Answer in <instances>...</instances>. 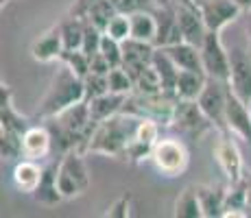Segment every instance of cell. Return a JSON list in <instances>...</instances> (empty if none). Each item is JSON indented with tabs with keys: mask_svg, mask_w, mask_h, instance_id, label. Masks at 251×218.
<instances>
[{
	"mask_svg": "<svg viewBox=\"0 0 251 218\" xmlns=\"http://www.w3.org/2000/svg\"><path fill=\"white\" fill-rule=\"evenodd\" d=\"M0 155L2 159H22V133L0 129Z\"/></svg>",
	"mask_w": 251,
	"mask_h": 218,
	"instance_id": "obj_34",
	"label": "cell"
},
{
	"mask_svg": "<svg viewBox=\"0 0 251 218\" xmlns=\"http://www.w3.org/2000/svg\"><path fill=\"white\" fill-rule=\"evenodd\" d=\"M151 64L157 70V74H160L164 92H175L177 76H179V68H177V64L171 59V55H168L164 48L155 46V52H153V61H151Z\"/></svg>",
	"mask_w": 251,
	"mask_h": 218,
	"instance_id": "obj_28",
	"label": "cell"
},
{
	"mask_svg": "<svg viewBox=\"0 0 251 218\" xmlns=\"http://www.w3.org/2000/svg\"><path fill=\"white\" fill-rule=\"evenodd\" d=\"M155 4H157V7H175V4H173V0H155Z\"/></svg>",
	"mask_w": 251,
	"mask_h": 218,
	"instance_id": "obj_49",
	"label": "cell"
},
{
	"mask_svg": "<svg viewBox=\"0 0 251 218\" xmlns=\"http://www.w3.org/2000/svg\"><path fill=\"white\" fill-rule=\"evenodd\" d=\"M175 92H157V94H144V92H131L125 100L123 111L136 114L140 118L155 120L160 127H171L173 116L177 107Z\"/></svg>",
	"mask_w": 251,
	"mask_h": 218,
	"instance_id": "obj_4",
	"label": "cell"
},
{
	"mask_svg": "<svg viewBox=\"0 0 251 218\" xmlns=\"http://www.w3.org/2000/svg\"><path fill=\"white\" fill-rule=\"evenodd\" d=\"M61 52H64V37H61L59 24L50 26L44 31L35 42L31 44V57L40 64H50V61H59Z\"/></svg>",
	"mask_w": 251,
	"mask_h": 218,
	"instance_id": "obj_18",
	"label": "cell"
},
{
	"mask_svg": "<svg viewBox=\"0 0 251 218\" xmlns=\"http://www.w3.org/2000/svg\"><path fill=\"white\" fill-rule=\"evenodd\" d=\"M116 7L112 0H99V2H94L90 7V11L85 13V18L94 24V26H99L100 31L105 33V28H107V24L112 22V18L116 16Z\"/></svg>",
	"mask_w": 251,
	"mask_h": 218,
	"instance_id": "obj_32",
	"label": "cell"
},
{
	"mask_svg": "<svg viewBox=\"0 0 251 218\" xmlns=\"http://www.w3.org/2000/svg\"><path fill=\"white\" fill-rule=\"evenodd\" d=\"M229 85V83H227ZM225 122H227V131L234 135H238L240 140H245L251 144V105H247L243 98L227 92V109H225Z\"/></svg>",
	"mask_w": 251,
	"mask_h": 218,
	"instance_id": "obj_15",
	"label": "cell"
},
{
	"mask_svg": "<svg viewBox=\"0 0 251 218\" xmlns=\"http://www.w3.org/2000/svg\"><path fill=\"white\" fill-rule=\"evenodd\" d=\"M129 20H131V37H133V40H142V42L155 44V35H157L155 11L131 13V16H129Z\"/></svg>",
	"mask_w": 251,
	"mask_h": 218,
	"instance_id": "obj_31",
	"label": "cell"
},
{
	"mask_svg": "<svg viewBox=\"0 0 251 218\" xmlns=\"http://www.w3.org/2000/svg\"><path fill=\"white\" fill-rule=\"evenodd\" d=\"M59 64H66L81 79L85 74H90V55H85L83 50H64L59 57Z\"/></svg>",
	"mask_w": 251,
	"mask_h": 218,
	"instance_id": "obj_36",
	"label": "cell"
},
{
	"mask_svg": "<svg viewBox=\"0 0 251 218\" xmlns=\"http://www.w3.org/2000/svg\"><path fill=\"white\" fill-rule=\"evenodd\" d=\"M245 179H247V190H249V198H247V212H249V216H251V172H249V174H245Z\"/></svg>",
	"mask_w": 251,
	"mask_h": 218,
	"instance_id": "obj_46",
	"label": "cell"
},
{
	"mask_svg": "<svg viewBox=\"0 0 251 218\" xmlns=\"http://www.w3.org/2000/svg\"><path fill=\"white\" fill-rule=\"evenodd\" d=\"M201 61H203V70L207 76L214 79H229V50L223 46L219 31H207L203 44L199 46Z\"/></svg>",
	"mask_w": 251,
	"mask_h": 218,
	"instance_id": "obj_9",
	"label": "cell"
},
{
	"mask_svg": "<svg viewBox=\"0 0 251 218\" xmlns=\"http://www.w3.org/2000/svg\"><path fill=\"white\" fill-rule=\"evenodd\" d=\"M173 4H175V7H179V4H181V7H195V0H173Z\"/></svg>",
	"mask_w": 251,
	"mask_h": 218,
	"instance_id": "obj_48",
	"label": "cell"
},
{
	"mask_svg": "<svg viewBox=\"0 0 251 218\" xmlns=\"http://www.w3.org/2000/svg\"><path fill=\"white\" fill-rule=\"evenodd\" d=\"M55 151V142H52V133L48 124H31L22 133V157L42 162L48 155Z\"/></svg>",
	"mask_w": 251,
	"mask_h": 218,
	"instance_id": "obj_14",
	"label": "cell"
},
{
	"mask_svg": "<svg viewBox=\"0 0 251 218\" xmlns=\"http://www.w3.org/2000/svg\"><path fill=\"white\" fill-rule=\"evenodd\" d=\"M231 135L234 133H229V131H219V140L214 144V159L221 166L223 174L227 177V181L234 183L245 179V172H243V155H240L238 144H236V140Z\"/></svg>",
	"mask_w": 251,
	"mask_h": 218,
	"instance_id": "obj_11",
	"label": "cell"
},
{
	"mask_svg": "<svg viewBox=\"0 0 251 218\" xmlns=\"http://www.w3.org/2000/svg\"><path fill=\"white\" fill-rule=\"evenodd\" d=\"M153 52H155V44L129 37V40L123 42V68L131 76H136L140 70L151 66Z\"/></svg>",
	"mask_w": 251,
	"mask_h": 218,
	"instance_id": "obj_17",
	"label": "cell"
},
{
	"mask_svg": "<svg viewBox=\"0 0 251 218\" xmlns=\"http://www.w3.org/2000/svg\"><path fill=\"white\" fill-rule=\"evenodd\" d=\"M245 28H247V48L251 52V9L247 11V24H245Z\"/></svg>",
	"mask_w": 251,
	"mask_h": 218,
	"instance_id": "obj_45",
	"label": "cell"
},
{
	"mask_svg": "<svg viewBox=\"0 0 251 218\" xmlns=\"http://www.w3.org/2000/svg\"><path fill=\"white\" fill-rule=\"evenodd\" d=\"M105 33H107L109 37H114V40L118 42H125L131 37V20H129V16H125V13H116L112 18V22L107 24V28H105Z\"/></svg>",
	"mask_w": 251,
	"mask_h": 218,
	"instance_id": "obj_37",
	"label": "cell"
},
{
	"mask_svg": "<svg viewBox=\"0 0 251 218\" xmlns=\"http://www.w3.org/2000/svg\"><path fill=\"white\" fill-rule=\"evenodd\" d=\"M151 162L155 170L164 177H179L188 170L190 151H188L186 142L179 138H160L153 146Z\"/></svg>",
	"mask_w": 251,
	"mask_h": 218,
	"instance_id": "obj_6",
	"label": "cell"
},
{
	"mask_svg": "<svg viewBox=\"0 0 251 218\" xmlns=\"http://www.w3.org/2000/svg\"><path fill=\"white\" fill-rule=\"evenodd\" d=\"M234 2H236V4H238V7H240V9H243V11H245V13H247V11H249V9H251V0H234Z\"/></svg>",
	"mask_w": 251,
	"mask_h": 218,
	"instance_id": "obj_47",
	"label": "cell"
},
{
	"mask_svg": "<svg viewBox=\"0 0 251 218\" xmlns=\"http://www.w3.org/2000/svg\"><path fill=\"white\" fill-rule=\"evenodd\" d=\"M125 100H127V96H125V94H116V92H105V94H100V96H96V98L88 100L92 120L99 124V122H103V120L112 118L114 114L123 111Z\"/></svg>",
	"mask_w": 251,
	"mask_h": 218,
	"instance_id": "obj_22",
	"label": "cell"
},
{
	"mask_svg": "<svg viewBox=\"0 0 251 218\" xmlns=\"http://www.w3.org/2000/svg\"><path fill=\"white\" fill-rule=\"evenodd\" d=\"M116 11L125 13V16H131L138 11H155L157 4L155 0H112Z\"/></svg>",
	"mask_w": 251,
	"mask_h": 218,
	"instance_id": "obj_41",
	"label": "cell"
},
{
	"mask_svg": "<svg viewBox=\"0 0 251 218\" xmlns=\"http://www.w3.org/2000/svg\"><path fill=\"white\" fill-rule=\"evenodd\" d=\"M175 11H177V22H179L183 42L201 46L207 35V26H205L203 16H201L199 4H195V7H181L179 4V7H175Z\"/></svg>",
	"mask_w": 251,
	"mask_h": 218,
	"instance_id": "obj_16",
	"label": "cell"
},
{
	"mask_svg": "<svg viewBox=\"0 0 251 218\" xmlns=\"http://www.w3.org/2000/svg\"><path fill=\"white\" fill-rule=\"evenodd\" d=\"M197 194L201 201V210H203V218H219L223 216L225 210V194H227V188L225 186H195Z\"/></svg>",
	"mask_w": 251,
	"mask_h": 218,
	"instance_id": "obj_23",
	"label": "cell"
},
{
	"mask_svg": "<svg viewBox=\"0 0 251 218\" xmlns=\"http://www.w3.org/2000/svg\"><path fill=\"white\" fill-rule=\"evenodd\" d=\"M133 83H136V90L133 92H144V94H157V92H164L162 87V79L157 74V70L151 66H147L144 70H140L136 76H133Z\"/></svg>",
	"mask_w": 251,
	"mask_h": 218,
	"instance_id": "obj_33",
	"label": "cell"
},
{
	"mask_svg": "<svg viewBox=\"0 0 251 218\" xmlns=\"http://www.w3.org/2000/svg\"><path fill=\"white\" fill-rule=\"evenodd\" d=\"M195 2H197V4H203V2H205V0H195Z\"/></svg>",
	"mask_w": 251,
	"mask_h": 218,
	"instance_id": "obj_50",
	"label": "cell"
},
{
	"mask_svg": "<svg viewBox=\"0 0 251 218\" xmlns=\"http://www.w3.org/2000/svg\"><path fill=\"white\" fill-rule=\"evenodd\" d=\"M83 151L79 148H70L64 153V157L59 159L57 166V183H59L61 196L66 198H76L81 194H85L92 183V174L90 168L85 164Z\"/></svg>",
	"mask_w": 251,
	"mask_h": 218,
	"instance_id": "obj_5",
	"label": "cell"
},
{
	"mask_svg": "<svg viewBox=\"0 0 251 218\" xmlns=\"http://www.w3.org/2000/svg\"><path fill=\"white\" fill-rule=\"evenodd\" d=\"M42 174H44V166H40V162L35 159H18V164L13 166L11 179H13V186L18 188L24 194H35L37 186L42 181Z\"/></svg>",
	"mask_w": 251,
	"mask_h": 218,
	"instance_id": "obj_20",
	"label": "cell"
},
{
	"mask_svg": "<svg viewBox=\"0 0 251 218\" xmlns=\"http://www.w3.org/2000/svg\"><path fill=\"white\" fill-rule=\"evenodd\" d=\"M85 100V85L76 72H72L66 64H61L55 70L50 79V85L44 92V96L37 103V111L35 116L40 120L52 118V116L61 114L64 109L72 107V105Z\"/></svg>",
	"mask_w": 251,
	"mask_h": 218,
	"instance_id": "obj_3",
	"label": "cell"
},
{
	"mask_svg": "<svg viewBox=\"0 0 251 218\" xmlns=\"http://www.w3.org/2000/svg\"><path fill=\"white\" fill-rule=\"evenodd\" d=\"M179 131L181 135L192 140H201L203 135H207L212 129H216L214 124L210 122V118L203 114L201 105L197 100H177L175 107V116H173V124Z\"/></svg>",
	"mask_w": 251,
	"mask_h": 218,
	"instance_id": "obj_8",
	"label": "cell"
},
{
	"mask_svg": "<svg viewBox=\"0 0 251 218\" xmlns=\"http://www.w3.org/2000/svg\"><path fill=\"white\" fill-rule=\"evenodd\" d=\"M4 2H9V0H2V4H4Z\"/></svg>",
	"mask_w": 251,
	"mask_h": 218,
	"instance_id": "obj_51",
	"label": "cell"
},
{
	"mask_svg": "<svg viewBox=\"0 0 251 218\" xmlns=\"http://www.w3.org/2000/svg\"><path fill=\"white\" fill-rule=\"evenodd\" d=\"M164 50L171 55V59L175 61L179 70L205 72L203 61H201V50H199V46H195V44L179 42V44H173V46H166Z\"/></svg>",
	"mask_w": 251,
	"mask_h": 218,
	"instance_id": "obj_24",
	"label": "cell"
},
{
	"mask_svg": "<svg viewBox=\"0 0 251 218\" xmlns=\"http://www.w3.org/2000/svg\"><path fill=\"white\" fill-rule=\"evenodd\" d=\"M201 16L205 20L207 31H223L225 26H229L231 22H236L240 18V13H245L234 0H205L203 4H199Z\"/></svg>",
	"mask_w": 251,
	"mask_h": 218,
	"instance_id": "obj_13",
	"label": "cell"
},
{
	"mask_svg": "<svg viewBox=\"0 0 251 218\" xmlns=\"http://www.w3.org/2000/svg\"><path fill=\"white\" fill-rule=\"evenodd\" d=\"M83 85H85V100H92V98H96V96L109 92L107 74H96V72H90V74L83 76Z\"/></svg>",
	"mask_w": 251,
	"mask_h": 218,
	"instance_id": "obj_38",
	"label": "cell"
},
{
	"mask_svg": "<svg viewBox=\"0 0 251 218\" xmlns=\"http://www.w3.org/2000/svg\"><path fill=\"white\" fill-rule=\"evenodd\" d=\"M44 122L48 124V129L52 133L55 148H59L61 153L70 151V148H79V151L85 153L88 140L96 127V122L90 116L88 100H81V103L72 105V107L64 109L61 114L46 118Z\"/></svg>",
	"mask_w": 251,
	"mask_h": 218,
	"instance_id": "obj_2",
	"label": "cell"
},
{
	"mask_svg": "<svg viewBox=\"0 0 251 218\" xmlns=\"http://www.w3.org/2000/svg\"><path fill=\"white\" fill-rule=\"evenodd\" d=\"M227 92L229 85L223 79H214L207 76L205 87L201 90L197 103L201 105L203 114L210 118V122L216 127V131H227V122H225V109H227Z\"/></svg>",
	"mask_w": 251,
	"mask_h": 218,
	"instance_id": "obj_7",
	"label": "cell"
},
{
	"mask_svg": "<svg viewBox=\"0 0 251 218\" xmlns=\"http://www.w3.org/2000/svg\"><path fill=\"white\" fill-rule=\"evenodd\" d=\"M61 37H64V50H81L83 46V33H85V18L66 16L59 22Z\"/></svg>",
	"mask_w": 251,
	"mask_h": 218,
	"instance_id": "obj_29",
	"label": "cell"
},
{
	"mask_svg": "<svg viewBox=\"0 0 251 218\" xmlns=\"http://www.w3.org/2000/svg\"><path fill=\"white\" fill-rule=\"evenodd\" d=\"M94 2H99V0H75V2L70 4L68 13L70 16H76V18H85V13L90 11V7Z\"/></svg>",
	"mask_w": 251,
	"mask_h": 218,
	"instance_id": "obj_44",
	"label": "cell"
},
{
	"mask_svg": "<svg viewBox=\"0 0 251 218\" xmlns=\"http://www.w3.org/2000/svg\"><path fill=\"white\" fill-rule=\"evenodd\" d=\"M31 122L26 116H22L13 105V92L9 85H0V129H9L16 133H24Z\"/></svg>",
	"mask_w": 251,
	"mask_h": 218,
	"instance_id": "obj_21",
	"label": "cell"
},
{
	"mask_svg": "<svg viewBox=\"0 0 251 218\" xmlns=\"http://www.w3.org/2000/svg\"><path fill=\"white\" fill-rule=\"evenodd\" d=\"M140 120L142 118L136 114L118 111L112 118L99 122L88 140L85 153H99V155H107V157H114V159H125L129 144H131L133 135L138 131Z\"/></svg>",
	"mask_w": 251,
	"mask_h": 218,
	"instance_id": "obj_1",
	"label": "cell"
},
{
	"mask_svg": "<svg viewBox=\"0 0 251 218\" xmlns=\"http://www.w3.org/2000/svg\"><path fill=\"white\" fill-rule=\"evenodd\" d=\"M229 90L251 105V52L249 48L234 46L229 50Z\"/></svg>",
	"mask_w": 251,
	"mask_h": 218,
	"instance_id": "obj_10",
	"label": "cell"
},
{
	"mask_svg": "<svg viewBox=\"0 0 251 218\" xmlns=\"http://www.w3.org/2000/svg\"><path fill=\"white\" fill-rule=\"evenodd\" d=\"M103 35L105 33L100 31L99 26H94L88 18H85V33H83V46H81V50L85 52V55H94V52H99L100 48V42H103Z\"/></svg>",
	"mask_w": 251,
	"mask_h": 218,
	"instance_id": "obj_40",
	"label": "cell"
},
{
	"mask_svg": "<svg viewBox=\"0 0 251 218\" xmlns=\"http://www.w3.org/2000/svg\"><path fill=\"white\" fill-rule=\"evenodd\" d=\"M157 140H160V124H157L155 120L142 118L138 124L136 135H133L131 144H129V148H127L125 162L140 164V162H144V159H151L153 146H155Z\"/></svg>",
	"mask_w": 251,
	"mask_h": 218,
	"instance_id": "obj_12",
	"label": "cell"
},
{
	"mask_svg": "<svg viewBox=\"0 0 251 218\" xmlns=\"http://www.w3.org/2000/svg\"><path fill=\"white\" fill-rule=\"evenodd\" d=\"M107 81H109V92H116V94H125L129 96L133 90H136V83H133V76L125 70L123 66L118 68H112L107 74Z\"/></svg>",
	"mask_w": 251,
	"mask_h": 218,
	"instance_id": "obj_35",
	"label": "cell"
},
{
	"mask_svg": "<svg viewBox=\"0 0 251 218\" xmlns=\"http://www.w3.org/2000/svg\"><path fill=\"white\" fill-rule=\"evenodd\" d=\"M100 52H103V57L112 64V68H118L123 66V42L114 40V37H109L107 33L103 35V42H100Z\"/></svg>",
	"mask_w": 251,
	"mask_h": 218,
	"instance_id": "obj_39",
	"label": "cell"
},
{
	"mask_svg": "<svg viewBox=\"0 0 251 218\" xmlns=\"http://www.w3.org/2000/svg\"><path fill=\"white\" fill-rule=\"evenodd\" d=\"M207 74L205 72H195V70H179L175 83V94L181 100H197L201 90L205 87Z\"/></svg>",
	"mask_w": 251,
	"mask_h": 218,
	"instance_id": "obj_26",
	"label": "cell"
},
{
	"mask_svg": "<svg viewBox=\"0 0 251 218\" xmlns=\"http://www.w3.org/2000/svg\"><path fill=\"white\" fill-rule=\"evenodd\" d=\"M109 70H112V64L105 59L100 50L90 57V72H96V74H109Z\"/></svg>",
	"mask_w": 251,
	"mask_h": 218,
	"instance_id": "obj_43",
	"label": "cell"
},
{
	"mask_svg": "<svg viewBox=\"0 0 251 218\" xmlns=\"http://www.w3.org/2000/svg\"><path fill=\"white\" fill-rule=\"evenodd\" d=\"M131 214V196L129 194H123L118 196L112 205L107 207V212H105V216H112V218H127Z\"/></svg>",
	"mask_w": 251,
	"mask_h": 218,
	"instance_id": "obj_42",
	"label": "cell"
},
{
	"mask_svg": "<svg viewBox=\"0 0 251 218\" xmlns=\"http://www.w3.org/2000/svg\"><path fill=\"white\" fill-rule=\"evenodd\" d=\"M57 166H59V164H52V162L46 164L42 181H40V186H37L35 194H33V198H35L37 203H42V205H57V203L64 201L59 183H57Z\"/></svg>",
	"mask_w": 251,
	"mask_h": 218,
	"instance_id": "obj_25",
	"label": "cell"
},
{
	"mask_svg": "<svg viewBox=\"0 0 251 218\" xmlns=\"http://www.w3.org/2000/svg\"><path fill=\"white\" fill-rule=\"evenodd\" d=\"M173 214L177 218H203V210H201V201L197 194L195 186H186L175 198V207Z\"/></svg>",
	"mask_w": 251,
	"mask_h": 218,
	"instance_id": "obj_30",
	"label": "cell"
},
{
	"mask_svg": "<svg viewBox=\"0 0 251 218\" xmlns=\"http://www.w3.org/2000/svg\"><path fill=\"white\" fill-rule=\"evenodd\" d=\"M247 179H240L227 186V194H225V210L223 216H249L247 212Z\"/></svg>",
	"mask_w": 251,
	"mask_h": 218,
	"instance_id": "obj_27",
	"label": "cell"
},
{
	"mask_svg": "<svg viewBox=\"0 0 251 218\" xmlns=\"http://www.w3.org/2000/svg\"><path fill=\"white\" fill-rule=\"evenodd\" d=\"M155 20H157L155 46L166 48V46H173V44L183 42L179 22H177L175 7H157L155 9Z\"/></svg>",
	"mask_w": 251,
	"mask_h": 218,
	"instance_id": "obj_19",
	"label": "cell"
}]
</instances>
